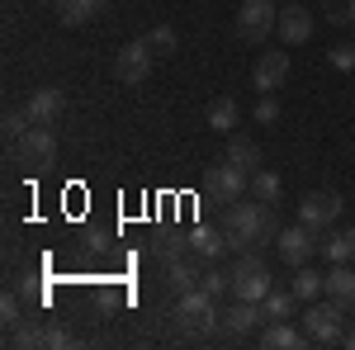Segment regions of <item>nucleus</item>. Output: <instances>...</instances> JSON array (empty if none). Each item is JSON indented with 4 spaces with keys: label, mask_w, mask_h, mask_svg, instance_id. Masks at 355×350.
I'll use <instances>...</instances> for the list:
<instances>
[{
    "label": "nucleus",
    "mask_w": 355,
    "mask_h": 350,
    "mask_svg": "<svg viewBox=\"0 0 355 350\" xmlns=\"http://www.w3.org/2000/svg\"><path fill=\"white\" fill-rule=\"evenodd\" d=\"M24 128H28V114H5V137H10V142L24 133Z\"/></svg>",
    "instance_id": "35"
},
{
    "label": "nucleus",
    "mask_w": 355,
    "mask_h": 350,
    "mask_svg": "<svg viewBox=\"0 0 355 350\" xmlns=\"http://www.w3.org/2000/svg\"><path fill=\"white\" fill-rule=\"evenodd\" d=\"M341 346H351V350H355V331H346V336H341Z\"/></svg>",
    "instance_id": "36"
},
{
    "label": "nucleus",
    "mask_w": 355,
    "mask_h": 350,
    "mask_svg": "<svg viewBox=\"0 0 355 350\" xmlns=\"http://www.w3.org/2000/svg\"><path fill=\"white\" fill-rule=\"evenodd\" d=\"M10 147H15L19 166H33V170H43V166L57 161V133H53V128H38V123H28Z\"/></svg>",
    "instance_id": "5"
},
{
    "label": "nucleus",
    "mask_w": 355,
    "mask_h": 350,
    "mask_svg": "<svg viewBox=\"0 0 355 350\" xmlns=\"http://www.w3.org/2000/svg\"><path fill=\"white\" fill-rule=\"evenodd\" d=\"M327 298H336L346 313L355 308V270L351 265H331L327 270Z\"/></svg>",
    "instance_id": "19"
},
{
    "label": "nucleus",
    "mask_w": 355,
    "mask_h": 350,
    "mask_svg": "<svg viewBox=\"0 0 355 350\" xmlns=\"http://www.w3.org/2000/svg\"><path fill=\"white\" fill-rule=\"evenodd\" d=\"M275 5H289V0H275Z\"/></svg>",
    "instance_id": "37"
},
{
    "label": "nucleus",
    "mask_w": 355,
    "mask_h": 350,
    "mask_svg": "<svg viewBox=\"0 0 355 350\" xmlns=\"http://www.w3.org/2000/svg\"><path fill=\"white\" fill-rule=\"evenodd\" d=\"M341 322H346V308L336 303V298H327V303H308V313H303V331H308V341H322V346H336L346 331H341Z\"/></svg>",
    "instance_id": "4"
},
{
    "label": "nucleus",
    "mask_w": 355,
    "mask_h": 350,
    "mask_svg": "<svg viewBox=\"0 0 355 350\" xmlns=\"http://www.w3.org/2000/svg\"><path fill=\"white\" fill-rule=\"evenodd\" d=\"M275 33H279V38L289 43V48L308 43V38H313V10H303L299 0L279 5V24H275Z\"/></svg>",
    "instance_id": "13"
},
{
    "label": "nucleus",
    "mask_w": 355,
    "mask_h": 350,
    "mask_svg": "<svg viewBox=\"0 0 355 350\" xmlns=\"http://www.w3.org/2000/svg\"><path fill=\"white\" fill-rule=\"evenodd\" d=\"M152 48H147V38L142 43H128V48H119L114 53V81L119 85H142L152 76Z\"/></svg>",
    "instance_id": "9"
},
{
    "label": "nucleus",
    "mask_w": 355,
    "mask_h": 350,
    "mask_svg": "<svg viewBox=\"0 0 355 350\" xmlns=\"http://www.w3.org/2000/svg\"><path fill=\"white\" fill-rule=\"evenodd\" d=\"M24 114H28V123H38V128H53L57 119L67 114V95H62L57 85H38V90L28 95Z\"/></svg>",
    "instance_id": "11"
},
{
    "label": "nucleus",
    "mask_w": 355,
    "mask_h": 350,
    "mask_svg": "<svg viewBox=\"0 0 355 350\" xmlns=\"http://www.w3.org/2000/svg\"><path fill=\"white\" fill-rule=\"evenodd\" d=\"M43 336H48V326H38V317H19L10 326V346H19V350L43 346Z\"/></svg>",
    "instance_id": "24"
},
{
    "label": "nucleus",
    "mask_w": 355,
    "mask_h": 350,
    "mask_svg": "<svg viewBox=\"0 0 355 350\" xmlns=\"http://www.w3.org/2000/svg\"><path fill=\"white\" fill-rule=\"evenodd\" d=\"M256 322H266V313H261V303H246V298H237V303L223 313V331H232V336H246Z\"/></svg>",
    "instance_id": "14"
},
{
    "label": "nucleus",
    "mask_w": 355,
    "mask_h": 350,
    "mask_svg": "<svg viewBox=\"0 0 355 350\" xmlns=\"http://www.w3.org/2000/svg\"><path fill=\"white\" fill-rule=\"evenodd\" d=\"M331 67L336 71H355V43H336L331 48Z\"/></svg>",
    "instance_id": "32"
},
{
    "label": "nucleus",
    "mask_w": 355,
    "mask_h": 350,
    "mask_svg": "<svg viewBox=\"0 0 355 350\" xmlns=\"http://www.w3.org/2000/svg\"><path fill=\"white\" fill-rule=\"evenodd\" d=\"M341 218V194H327V189H313V194H303L299 199V222L303 227H313L318 237L331 232V222Z\"/></svg>",
    "instance_id": "7"
},
{
    "label": "nucleus",
    "mask_w": 355,
    "mask_h": 350,
    "mask_svg": "<svg viewBox=\"0 0 355 350\" xmlns=\"http://www.w3.org/2000/svg\"><path fill=\"white\" fill-rule=\"evenodd\" d=\"M190 246H194V256H204V261H218L223 251H232L227 246V237H223V227L214 232V227H194L190 232Z\"/></svg>",
    "instance_id": "21"
},
{
    "label": "nucleus",
    "mask_w": 355,
    "mask_h": 350,
    "mask_svg": "<svg viewBox=\"0 0 355 350\" xmlns=\"http://www.w3.org/2000/svg\"><path fill=\"white\" fill-rule=\"evenodd\" d=\"M166 279H171V289L175 294H185V289H199V270L190 261H175V265H166Z\"/></svg>",
    "instance_id": "26"
},
{
    "label": "nucleus",
    "mask_w": 355,
    "mask_h": 350,
    "mask_svg": "<svg viewBox=\"0 0 355 350\" xmlns=\"http://www.w3.org/2000/svg\"><path fill=\"white\" fill-rule=\"evenodd\" d=\"M284 81H289V53H261V57H256V67H251V85H256L261 95H275Z\"/></svg>",
    "instance_id": "12"
},
{
    "label": "nucleus",
    "mask_w": 355,
    "mask_h": 350,
    "mask_svg": "<svg viewBox=\"0 0 355 350\" xmlns=\"http://www.w3.org/2000/svg\"><path fill=\"white\" fill-rule=\"evenodd\" d=\"M199 289H209L214 298L232 294V270H204V274H199Z\"/></svg>",
    "instance_id": "27"
},
{
    "label": "nucleus",
    "mask_w": 355,
    "mask_h": 350,
    "mask_svg": "<svg viewBox=\"0 0 355 350\" xmlns=\"http://www.w3.org/2000/svg\"><path fill=\"white\" fill-rule=\"evenodd\" d=\"M105 10V0H57V19L67 28H81V24H90L95 15Z\"/></svg>",
    "instance_id": "17"
},
{
    "label": "nucleus",
    "mask_w": 355,
    "mask_h": 350,
    "mask_svg": "<svg viewBox=\"0 0 355 350\" xmlns=\"http://www.w3.org/2000/svg\"><path fill=\"white\" fill-rule=\"evenodd\" d=\"M232 294L246 298V303H261V298L270 294V270L261 261V246H251L237 256V265H232Z\"/></svg>",
    "instance_id": "3"
},
{
    "label": "nucleus",
    "mask_w": 355,
    "mask_h": 350,
    "mask_svg": "<svg viewBox=\"0 0 355 350\" xmlns=\"http://www.w3.org/2000/svg\"><path fill=\"white\" fill-rule=\"evenodd\" d=\"M303 341H308V331H299L289 322H270L261 331V350H299Z\"/></svg>",
    "instance_id": "16"
},
{
    "label": "nucleus",
    "mask_w": 355,
    "mask_h": 350,
    "mask_svg": "<svg viewBox=\"0 0 355 350\" xmlns=\"http://www.w3.org/2000/svg\"><path fill=\"white\" fill-rule=\"evenodd\" d=\"M71 341H76L71 326H62V322H53V326H48V336H43V346H53V350H67Z\"/></svg>",
    "instance_id": "31"
},
{
    "label": "nucleus",
    "mask_w": 355,
    "mask_h": 350,
    "mask_svg": "<svg viewBox=\"0 0 355 350\" xmlns=\"http://www.w3.org/2000/svg\"><path fill=\"white\" fill-rule=\"evenodd\" d=\"M279 24V5L275 0H242V10H237V33H242L246 43H266Z\"/></svg>",
    "instance_id": "6"
},
{
    "label": "nucleus",
    "mask_w": 355,
    "mask_h": 350,
    "mask_svg": "<svg viewBox=\"0 0 355 350\" xmlns=\"http://www.w3.org/2000/svg\"><path fill=\"white\" fill-rule=\"evenodd\" d=\"M322 15L331 24H355V0H322Z\"/></svg>",
    "instance_id": "29"
},
{
    "label": "nucleus",
    "mask_w": 355,
    "mask_h": 350,
    "mask_svg": "<svg viewBox=\"0 0 355 350\" xmlns=\"http://www.w3.org/2000/svg\"><path fill=\"white\" fill-rule=\"evenodd\" d=\"M190 251H194V246H190V242H180V237H171V242H162V246H157V256H162L166 265H175V261H185Z\"/></svg>",
    "instance_id": "30"
},
{
    "label": "nucleus",
    "mask_w": 355,
    "mask_h": 350,
    "mask_svg": "<svg viewBox=\"0 0 355 350\" xmlns=\"http://www.w3.org/2000/svg\"><path fill=\"white\" fill-rule=\"evenodd\" d=\"M275 204H261L256 194H251V204H227V213H223V237L232 251H251V246L261 242H275L279 237V222L270 213Z\"/></svg>",
    "instance_id": "1"
},
{
    "label": "nucleus",
    "mask_w": 355,
    "mask_h": 350,
    "mask_svg": "<svg viewBox=\"0 0 355 350\" xmlns=\"http://www.w3.org/2000/svg\"><path fill=\"white\" fill-rule=\"evenodd\" d=\"M275 119H279V100L275 95H261L256 100V123H275Z\"/></svg>",
    "instance_id": "33"
},
{
    "label": "nucleus",
    "mask_w": 355,
    "mask_h": 350,
    "mask_svg": "<svg viewBox=\"0 0 355 350\" xmlns=\"http://www.w3.org/2000/svg\"><path fill=\"white\" fill-rule=\"evenodd\" d=\"M204 189H209L218 204H237V199H242V189H251V175H246L242 166H232L227 157H223V161L204 175Z\"/></svg>",
    "instance_id": "10"
},
{
    "label": "nucleus",
    "mask_w": 355,
    "mask_h": 350,
    "mask_svg": "<svg viewBox=\"0 0 355 350\" xmlns=\"http://www.w3.org/2000/svg\"><path fill=\"white\" fill-rule=\"evenodd\" d=\"M227 161L242 166L246 175H251V170H261V147H256L251 137H232V142H227Z\"/></svg>",
    "instance_id": "23"
},
{
    "label": "nucleus",
    "mask_w": 355,
    "mask_h": 350,
    "mask_svg": "<svg viewBox=\"0 0 355 350\" xmlns=\"http://www.w3.org/2000/svg\"><path fill=\"white\" fill-rule=\"evenodd\" d=\"M19 317H24V308H19V298H15V294H5V298H0V322H5V326H15Z\"/></svg>",
    "instance_id": "34"
},
{
    "label": "nucleus",
    "mask_w": 355,
    "mask_h": 350,
    "mask_svg": "<svg viewBox=\"0 0 355 350\" xmlns=\"http://www.w3.org/2000/svg\"><path fill=\"white\" fill-rule=\"evenodd\" d=\"M251 194H256L261 204H279V194H284V180H279L275 170H251Z\"/></svg>",
    "instance_id": "25"
},
{
    "label": "nucleus",
    "mask_w": 355,
    "mask_h": 350,
    "mask_svg": "<svg viewBox=\"0 0 355 350\" xmlns=\"http://www.w3.org/2000/svg\"><path fill=\"white\" fill-rule=\"evenodd\" d=\"M289 289H294V298H299V303H313L318 294H327V274H318L313 265H294Z\"/></svg>",
    "instance_id": "18"
},
{
    "label": "nucleus",
    "mask_w": 355,
    "mask_h": 350,
    "mask_svg": "<svg viewBox=\"0 0 355 350\" xmlns=\"http://www.w3.org/2000/svg\"><path fill=\"white\" fill-rule=\"evenodd\" d=\"M294 289H270V294L261 298V313H266V322H289V313H294Z\"/></svg>",
    "instance_id": "22"
},
{
    "label": "nucleus",
    "mask_w": 355,
    "mask_h": 350,
    "mask_svg": "<svg viewBox=\"0 0 355 350\" xmlns=\"http://www.w3.org/2000/svg\"><path fill=\"white\" fill-rule=\"evenodd\" d=\"M275 251H279V261L284 265H308L318 251H322V242H318V232L313 227H279V237H275Z\"/></svg>",
    "instance_id": "8"
},
{
    "label": "nucleus",
    "mask_w": 355,
    "mask_h": 350,
    "mask_svg": "<svg viewBox=\"0 0 355 350\" xmlns=\"http://www.w3.org/2000/svg\"><path fill=\"white\" fill-rule=\"evenodd\" d=\"M204 119H209V128H214V133H232V128H237V100H232V95H218V100H209Z\"/></svg>",
    "instance_id": "20"
},
{
    "label": "nucleus",
    "mask_w": 355,
    "mask_h": 350,
    "mask_svg": "<svg viewBox=\"0 0 355 350\" xmlns=\"http://www.w3.org/2000/svg\"><path fill=\"white\" fill-rule=\"evenodd\" d=\"M175 322H180V331H214L223 322L218 298L209 294V289H185V294L175 298Z\"/></svg>",
    "instance_id": "2"
},
{
    "label": "nucleus",
    "mask_w": 355,
    "mask_h": 350,
    "mask_svg": "<svg viewBox=\"0 0 355 350\" xmlns=\"http://www.w3.org/2000/svg\"><path fill=\"white\" fill-rule=\"evenodd\" d=\"M322 256H327L331 265H351L355 261V227H336L322 237Z\"/></svg>",
    "instance_id": "15"
},
{
    "label": "nucleus",
    "mask_w": 355,
    "mask_h": 350,
    "mask_svg": "<svg viewBox=\"0 0 355 350\" xmlns=\"http://www.w3.org/2000/svg\"><path fill=\"white\" fill-rule=\"evenodd\" d=\"M147 48H152V53L157 57H171L175 53V48H180V38H175V28H152V33H147Z\"/></svg>",
    "instance_id": "28"
}]
</instances>
